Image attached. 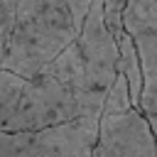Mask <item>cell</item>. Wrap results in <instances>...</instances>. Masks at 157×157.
<instances>
[{
	"label": "cell",
	"instance_id": "1",
	"mask_svg": "<svg viewBox=\"0 0 157 157\" xmlns=\"http://www.w3.org/2000/svg\"><path fill=\"white\" fill-rule=\"evenodd\" d=\"M113 83L88 66L78 42L32 78L0 71V132L47 130L81 118L101 120Z\"/></svg>",
	"mask_w": 157,
	"mask_h": 157
},
{
	"label": "cell",
	"instance_id": "2",
	"mask_svg": "<svg viewBox=\"0 0 157 157\" xmlns=\"http://www.w3.org/2000/svg\"><path fill=\"white\" fill-rule=\"evenodd\" d=\"M78 32L64 0H17L12 27L0 52V71L32 78L74 44Z\"/></svg>",
	"mask_w": 157,
	"mask_h": 157
},
{
	"label": "cell",
	"instance_id": "3",
	"mask_svg": "<svg viewBox=\"0 0 157 157\" xmlns=\"http://www.w3.org/2000/svg\"><path fill=\"white\" fill-rule=\"evenodd\" d=\"M98 120L81 118L59 128L0 132V157H91Z\"/></svg>",
	"mask_w": 157,
	"mask_h": 157
},
{
	"label": "cell",
	"instance_id": "4",
	"mask_svg": "<svg viewBox=\"0 0 157 157\" xmlns=\"http://www.w3.org/2000/svg\"><path fill=\"white\" fill-rule=\"evenodd\" d=\"M123 22L135 39L142 69V93L137 108L157 137V0H130L123 12Z\"/></svg>",
	"mask_w": 157,
	"mask_h": 157
},
{
	"label": "cell",
	"instance_id": "5",
	"mask_svg": "<svg viewBox=\"0 0 157 157\" xmlns=\"http://www.w3.org/2000/svg\"><path fill=\"white\" fill-rule=\"evenodd\" d=\"M91 157H157V137L142 110H103Z\"/></svg>",
	"mask_w": 157,
	"mask_h": 157
},
{
	"label": "cell",
	"instance_id": "6",
	"mask_svg": "<svg viewBox=\"0 0 157 157\" xmlns=\"http://www.w3.org/2000/svg\"><path fill=\"white\" fill-rule=\"evenodd\" d=\"M128 2H130V0H103V20H105V27L110 29L113 39H118V37L125 32L123 12H125Z\"/></svg>",
	"mask_w": 157,
	"mask_h": 157
},
{
	"label": "cell",
	"instance_id": "7",
	"mask_svg": "<svg viewBox=\"0 0 157 157\" xmlns=\"http://www.w3.org/2000/svg\"><path fill=\"white\" fill-rule=\"evenodd\" d=\"M15 5L17 0H0V52L7 42L10 27H12V17H15Z\"/></svg>",
	"mask_w": 157,
	"mask_h": 157
},
{
	"label": "cell",
	"instance_id": "8",
	"mask_svg": "<svg viewBox=\"0 0 157 157\" xmlns=\"http://www.w3.org/2000/svg\"><path fill=\"white\" fill-rule=\"evenodd\" d=\"M64 2H66V7H69L71 15H74L76 27L81 29V27H83V20H86V15H88V10H91V5H93V0H64Z\"/></svg>",
	"mask_w": 157,
	"mask_h": 157
}]
</instances>
